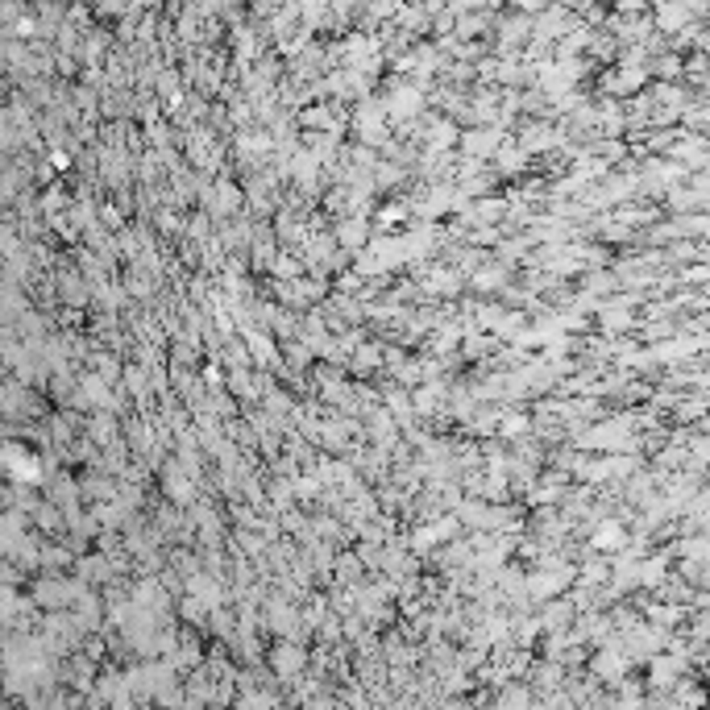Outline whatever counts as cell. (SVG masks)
Instances as JSON below:
<instances>
[{
	"label": "cell",
	"instance_id": "7a4b0ae2",
	"mask_svg": "<svg viewBox=\"0 0 710 710\" xmlns=\"http://www.w3.org/2000/svg\"><path fill=\"white\" fill-rule=\"evenodd\" d=\"M594 548H598V553H619V548H623V528H619V523H602V528L594 532Z\"/></svg>",
	"mask_w": 710,
	"mask_h": 710
},
{
	"label": "cell",
	"instance_id": "8992f818",
	"mask_svg": "<svg viewBox=\"0 0 710 710\" xmlns=\"http://www.w3.org/2000/svg\"><path fill=\"white\" fill-rule=\"evenodd\" d=\"M233 391H237V395H254V382H249V374H245V370H237V374H233Z\"/></svg>",
	"mask_w": 710,
	"mask_h": 710
},
{
	"label": "cell",
	"instance_id": "5b68a950",
	"mask_svg": "<svg viewBox=\"0 0 710 710\" xmlns=\"http://www.w3.org/2000/svg\"><path fill=\"white\" fill-rule=\"evenodd\" d=\"M362 237H366V224L362 221L341 224V241H349V249H362Z\"/></svg>",
	"mask_w": 710,
	"mask_h": 710
},
{
	"label": "cell",
	"instance_id": "3957f363",
	"mask_svg": "<svg viewBox=\"0 0 710 710\" xmlns=\"http://www.w3.org/2000/svg\"><path fill=\"white\" fill-rule=\"evenodd\" d=\"M270 661H274V669H278L283 677H291L295 669L303 664V652H299V648H274V657H270Z\"/></svg>",
	"mask_w": 710,
	"mask_h": 710
},
{
	"label": "cell",
	"instance_id": "277c9868",
	"mask_svg": "<svg viewBox=\"0 0 710 710\" xmlns=\"http://www.w3.org/2000/svg\"><path fill=\"white\" fill-rule=\"evenodd\" d=\"M673 673H682V661H673V657L652 661V682H657V686H669V682H673Z\"/></svg>",
	"mask_w": 710,
	"mask_h": 710
},
{
	"label": "cell",
	"instance_id": "6da1fadb",
	"mask_svg": "<svg viewBox=\"0 0 710 710\" xmlns=\"http://www.w3.org/2000/svg\"><path fill=\"white\" fill-rule=\"evenodd\" d=\"M565 586H569V569H553V573H536V578L528 582V590H532L536 598H540V594L548 598V594H557V590H565Z\"/></svg>",
	"mask_w": 710,
	"mask_h": 710
},
{
	"label": "cell",
	"instance_id": "52a82bcc",
	"mask_svg": "<svg viewBox=\"0 0 710 710\" xmlns=\"http://www.w3.org/2000/svg\"><path fill=\"white\" fill-rule=\"evenodd\" d=\"M503 702H528V694H523V689H507V694H503Z\"/></svg>",
	"mask_w": 710,
	"mask_h": 710
}]
</instances>
